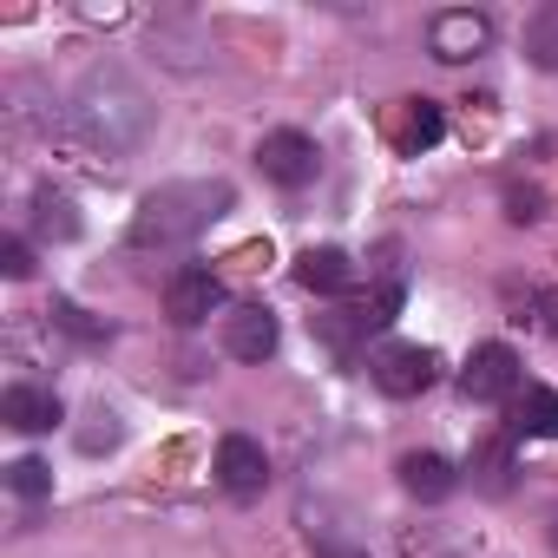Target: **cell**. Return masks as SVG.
I'll return each instance as SVG.
<instances>
[{
	"mask_svg": "<svg viewBox=\"0 0 558 558\" xmlns=\"http://www.w3.org/2000/svg\"><path fill=\"white\" fill-rule=\"evenodd\" d=\"M151 93L125 73V66H99L86 73V86L73 93V132L93 151H138L151 138Z\"/></svg>",
	"mask_w": 558,
	"mask_h": 558,
	"instance_id": "1",
	"label": "cell"
},
{
	"mask_svg": "<svg viewBox=\"0 0 558 558\" xmlns=\"http://www.w3.org/2000/svg\"><path fill=\"white\" fill-rule=\"evenodd\" d=\"M230 184H158L138 217H132V243L138 250H184L210 217H223Z\"/></svg>",
	"mask_w": 558,
	"mask_h": 558,
	"instance_id": "2",
	"label": "cell"
},
{
	"mask_svg": "<svg viewBox=\"0 0 558 558\" xmlns=\"http://www.w3.org/2000/svg\"><path fill=\"white\" fill-rule=\"evenodd\" d=\"M368 375H375V388H381V395L408 401V395H427V388H434L440 355H434V349H421V342H388V349L368 362Z\"/></svg>",
	"mask_w": 558,
	"mask_h": 558,
	"instance_id": "3",
	"label": "cell"
},
{
	"mask_svg": "<svg viewBox=\"0 0 558 558\" xmlns=\"http://www.w3.org/2000/svg\"><path fill=\"white\" fill-rule=\"evenodd\" d=\"M217 310H223V283H217V269H204V263L171 269V283H165V316H171L178 329H197V323H210Z\"/></svg>",
	"mask_w": 558,
	"mask_h": 558,
	"instance_id": "4",
	"label": "cell"
},
{
	"mask_svg": "<svg viewBox=\"0 0 558 558\" xmlns=\"http://www.w3.org/2000/svg\"><path fill=\"white\" fill-rule=\"evenodd\" d=\"M395 310H401V283H388L381 296H368V303H355V310L323 316V323H316V336H323L336 355H355V342H362V336H375V329H388V323H395Z\"/></svg>",
	"mask_w": 558,
	"mask_h": 558,
	"instance_id": "5",
	"label": "cell"
},
{
	"mask_svg": "<svg viewBox=\"0 0 558 558\" xmlns=\"http://www.w3.org/2000/svg\"><path fill=\"white\" fill-rule=\"evenodd\" d=\"M256 165H263V178L269 184H310L316 178V138L310 132H263V145H256Z\"/></svg>",
	"mask_w": 558,
	"mask_h": 558,
	"instance_id": "6",
	"label": "cell"
},
{
	"mask_svg": "<svg viewBox=\"0 0 558 558\" xmlns=\"http://www.w3.org/2000/svg\"><path fill=\"white\" fill-rule=\"evenodd\" d=\"M427 47H434V60H447V66H460V60H480V53L493 47V21H486V14H473V8L434 14V27H427Z\"/></svg>",
	"mask_w": 558,
	"mask_h": 558,
	"instance_id": "7",
	"label": "cell"
},
{
	"mask_svg": "<svg viewBox=\"0 0 558 558\" xmlns=\"http://www.w3.org/2000/svg\"><path fill=\"white\" fill-rule=\"evenodd\" d=\"M460 388H466V401H512L519 395V355L506 342L473 349L466 368H460Z\"/></svg>",
	"mask_w": 558,
	"mask_h": 558,
	"instance_id": "8",
	"label": "cell"
},
{
	"mask_svg": "<svg viewBox=\"0 0 558 558\" xmlns=\"http://www.w3.org/2000/svg\"><path fill=\"white\" fill-rule=\"evenodd\" d=\"M276 342H283V329H276V316H269L263 303H236V310L223 316V355H236V362H269Z\"/></svg>",
	"mask_w": 558,
	"mask_h": 558,
	"instance_id": "9",
	"label": "cell"
},
{
	"mask_svg": "<svg viewBox=\"0 0 558 558\" xmlns=\"http://www.w3.org/2000/svg\"><path fill=\"white\" fill-rule=\"evenodd\" d=\"M217 480H223V493H256V486L269 480L263 447H256L250 434H223V440H217Z\"/></svg>",
	"mask_w": 558,
	"mask_h": 558,
	"instance_id": "10",
	"label": "cell"
},
{
	"mask_svg": "<svg viewBox=\"0 0 558 558\" xmlns=\"http://www.w3.org/2000/svg\"><path fill=\"white\" fill-rule=\"evenodd\" d=\"M60 414H66L60 395H53V388H34V381H14L8 395H0V421L21 427V434H47Z\"/></svg>",
	"mask_w": 558,
	"mask_h": 558,
	"instance_id": "11",
	"label": "cell"
},
{
	"mask_svg": "<svg viewBox=\"0 0 558 558\" xmlns=\"http://www.w3.org/2000/svg\"><path fill=\"white\" fill-rule=\"evenodd\" d=\"M296 283L316 290V296H342V290L355 283V263H349V250H336V243L303 250V256H296Z\"/></svg>",
	"mask_w": 558,
	"mask_h": 558,
	"instance_id": "12",
	"label": "cell"
},
{
	"mask_svg": "<svg viewBox=\"0 0 558 558\" xmlns=\"http://www.w3.org/2000/svg\"><path fill=\"white\" fill-rule=\"evenodd\" d=\"M395 473H401V486H408L414 499H427V506H440V499H447V493L460 486L453 460H440V453H408V460H401Z\"/></svg>",
	"mask_w": 558,
	"mask_h": 558,
	"instance_id": "13",
	"label": "cell"
},
{
	"mask_svg": "<svg viewBox=\"0 0 558 558\" xmlns=\"http://www.w3.org/2000/svg\"><path fill=\"white\" fill-rule=\"evenodd\" d=\"M512 427L538 434V440H558V388H525L512 401Z\"/></svg>",
	"mask_w": 558,
	"mask_h": 558,
	"instance_id": "14",
	"label": "cell"
},
{
	"mask_svg": "<svg viewBox=\"0 0 558 558\" xmlns=\"http://www.w3.org/2000/svg\"><path fill=\"white\" fill-rule=\"evenodd\" d=\"M525 53H532V66L558 73V8H538L525 21Z\"/></svg>",
	"mask_w": 558,
	"mask_h": 558,
	"instance_id": "15",
	"label": "cell"
},
{
	"mask_svg": "<svg viewBox=\"0 0 558 558\" xmlns=\"http://www.w3.org/2000/svg\"><path fill=\"white\" fill-rule=\"evenodd\" d=\"M440 132H447L440 106H434V99H414V106H408V125H401V145H408V151H427V145H440Z\"/></svg>",
	"mask_w": 558,
	"mask_h": 558,
	"instance_id": "16",
	"label": "cell"
},
{
	"mask_svg": "<svg viewBox=\"0 0 558 558\" xmlns=\"http://www.w3.org/2000/svg\"><path fill=\"white\" fill-rule=\"evenodd\" d=\"M34 230H40V236H60V243H66V236H80V210H73L66 197L40 191V197H34Z\"/></svg>",
	"mask_w": 558,
	"mask_h": 558,
	"instance_id": "17",
	"label": "cell"
},
{
	"mask_svg": "<svg viewBox=\"0 0 558 558\" xmlns=\"http://www.w3.org/2000/svg\"><path fill=\"white\" fill-rule=\"evenodd\" d=\"M8 486H14L21 499H47V493H53V466L34 460V453H21V460L8 466Z\"/></svg>",
	"mask_w": 558,
	"mask_h": 558,
	"instance_id": "18",
	"label": "cell"
},
{
	"mask_svg": "<svg viewBox=\"0 0 558 558\" xmlns=\"http://www.w3.org/2000/svg\"><path fill=\"white\" fill-rule=\"evenodd\" d=\"M0 269H8L14 283H27V276H34V250H27V236H0Z\"/></svg>",
	"mask_w": 558,
	"mask_h": 558,
	"instance_id": "19",
	"label": "cell"
},
{
	"mask_svg": "<svg viewBox=\"0 0 558 558\" xmlns=\"http://www.w3.org/2000/svg\"><path fill=\"white\" fill-rule=\"evenodd\" d=\"M480 473H486V493H506V473H512V460H506V447H499V440L480 453Z\"/></svg>",
	"mask_w": 558,
	"mask_h": 558,
	"instance_id": "20",
	"label": "cell"
},
{
	"mask_svg": "<svg viewBox=\"0 0 558 558\" xmlns=\"http://www.w3.org/2000/svg\"><path fill=\"white\" fill-rule=\"evenodd\" d=\"M506 204H512V210H506L512 223H532V217H538V197H532V191H506Z\"/></svg>",
	"mask_w": 558,
	"mask_h": 558,
	"instance_id": "21",
	"label": "cell"
},
{
	"mask_svg": "<svg viewBox=\"0 0 558 558\" xmlns=\"http://www.w3.org/2000/svg\"><path fill=\"white\" fill-rule=\"evenodd\" d=\"M323 558H368V551H323Z\"/></svg>",
	"mask_w": 558,
	"mask_h": 558,
	"instance_id": "22",
	"label": "cell"
},
{
	"mask_svg": "<svg viewBox=\"0 0 558 558\" xmlns=\"http://www.w3.org/2000/svg\"><path fill=\"white\" fill-rule=\"evenodd\" d=\"M551 538H558V532H551Z\"/></svg>",
	"mask_w": 558,
	"mask_h": 558,
	"instance_id": "23",
	"label": "cell"
}]
</instances>
